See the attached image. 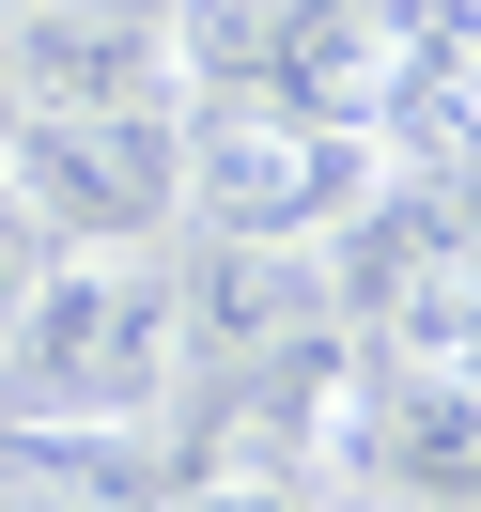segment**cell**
Wrapping results in <instances>:
<instances>
[{
	"label": "cell",
	"mask_w": 481,
	"mask_h": 512,
	"mask_svg": "<svg viewBox=\"0 0 481 512\" xmlns=\"http://www.w3.org/2000/svg\"><path fill=\"white\" fill-rule=\"evenodd\" d=\"M187 404V295H171V233H47L16 311H0V419L47 450H125Z\"/></svg>",
	"instance_id": "obj_1"
},
{
	"label": "cell",
	"mask_w": 481,
	"mask_h": 512,
	"mask_svg": "<svg viewBox=\"0 0 481 512\" xmlns=\"http://www.w3.org/2000/svg\"><path fill=\"white\" fill-rule=\"evenodd\" d=\"M373 125L280 94H171V233H342L373 187Z\"/></svg>",
	"instance_id": "obj_2"
},
{
	"label": "cell",
	"mask_w": 481,
	"mask_h": 512,
	"mask_svg": "<svg viewBox=\"0 0 481 512\" xmlns=\"http://www.w3.org/2000/svg\"><path fill=\"white\" fill-rule=\"evenodd\" d=\"M171 94H280V109H342L373 94L388 0H171Z\"/></svg>",
	"instance_id": "obj_3"
},
{
	"label": "cell",
	"mask_w": 481,
	"mask_h": 512,
	"mask_svg": "<svg viewBox=\"0 0 481 512\" xmlns=\"http://www.w3.org/2000/svg\"><path fill=\"white\" fill-rule=\"evenodd\" d=\"M0 187L32 202V233H63V249L171 233V94L156 109H16L0 125Z\"/></svg>",
	"instance_id": "obj_4"
},
{
	"label": "cell",
	"mask_w": 481,
	"mask_h": 512,
	"mask_svg": "<svg viewBox=\"0 0 481 512\" xmlns=\"http://www.w3.org/2000/svg\"><path fill=\"white\" fill-rule=\"evenodd\" d=\"M326 481H357V497H388V512H481V388L404 373V357L342 373V435H326Z\"/></svg>",
	"instance_id": "obj_5"
},
{
	"label": "cell",
	"mask_w": 481,
	"mask_h": 512,
	"mask_svg": "<svg viewBox=\"0 0 481 512\" xmlns=\"http://www.w3.org/2000/svg\"><path fill=\"white\" fill-rule=\"evenodd\" d=\"M171 295H187V357H280L342 326V280H326V233H202L171 249Z\"/></svg>",
	"instance_id": "obj_6"
},
{
	"label": "cell",
	"mask_w": 481,
	"mask_h": 512,
	"mask_svg": "<svg viewBox=\"0 0 481 512\" xmlns=\"http://www.w3.org/2000/svg\"><path fill=\"white\" fill-rule=\"evenodd\" d=\"M357 342L373 357H404V373H450V388H481V218L450 233V249H419L404 280L357 311Z\"/></svg>",
	"instance_id": "obj_7"
},
{
	"label": "cell",
	"mask_w": 481,
	"mask_h": 512,
	"mask_svg": "<svg viewBox=\"0 0 481 512\" xmlns=\"http://www.w3.org/2000/svg\"><path fill=\"white\" fill-rule=\"evenodd\" d=\"M32 249H47V233H32V202L0 187V311H16V280H32Z\"/></svg>",
	"instance_id": "obj_8"
},
{
	"label": "cell",
	"mask_w": 481,
	"mask_h": 512,
	"mask_svg": "<svg viewBox=\"0 0 481 512\" xmlns=\"http://www.w3.org/2000/svg\"><path fill=\"white\" fill-rule=\"evenodd\" d=\"M0 512H78V497H63L47 466H0Z\"/></svg>",
	"instance_id": "obj_9"
},
{
	"label": "cell",
	"mask_w": 481,
	"mask_h": 512,
	"mask_svg": "<svg viewBox=\"0 0 481 512\" xmlns=\"http://www.w3.org/2000/svg\"><path fill=\"white\" fill-rule=\"evenodd\" d=\"M0 125H16V63H0Z\"/></svg>",
	"instance_id": "obj_10"
}]
</instances>
